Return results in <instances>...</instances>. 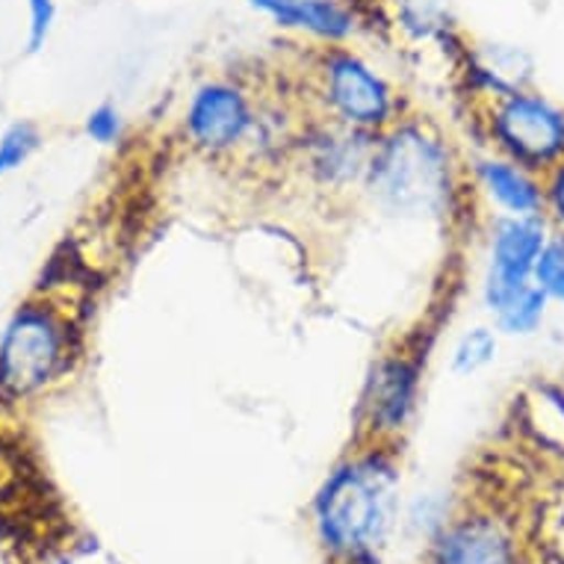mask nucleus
Returning <instances> with one entry per match:
<instances>
[{
	"mask_svg": "<svg viewBox=\"0 0 564 564\" xmlns=\"http://www.w3.org/2000/svg\"><path fill=\"white\" fill-rule=\"evenodd\" d=\"M470 177L464 175L453 145L429 119L408 112L379 133L364 195L381 214L399 219H453Z\"/></svg>",
	"mask_w": 564,
	"mask_h": 564,
	"instance_id": "nucleus-1",
	"label": "nucleus"
},
{
	"mask_svg": "<svg viewBox=\"0 0 564 564\" xmlns=\"http://www.w3.org/2000/svg\"><path fill=\"white\" fill-rule=\"evenodd\" d=\"M397 446L358 444L314 500L319 544L337 564H376L399 509Z\"/></svg>",
	"mask_w": 564,
	"mask_h": 564,
	"instance_id": "nucleus-2",
	"label": "nucleus"
},
{
	"mask_svg": "<svg viewBox=\"0 0 564 564\" xmlns=\"http://www.w3.org/2000/svg\"><path fill=\"white\" fill-rule=\"evenodd\" d=\"M75 355L72 319L47 302H24L0 334V399L39 397L72 370Z\"/></svg>",
	"mask_w": 564,
	"mask_h": 564,
	"instance_id": "nucleus-3",
	"label": "nucleus"
},
{
	"mask_svg": "<svg viewBox=\"0 0 564 564\" xmlns=\"http://www.w3.org/2000/svg\"><path fill=\"white\" fill-rule=\"evenodd\" d=\"M314 101L316 116L370 133H384L411 112L388 77L346 45H325L316 56Z\"/></svg>",
	"mask_w": 564,
	"mask_h": 564,
	"instance_id": "nucleus-4",
	"label": "nucleus"
},
{
	"mask_svg": "<svg viewBox=\"0 0 564 564\" xmlns=\"http://www.w3.org/2000/svg\"><path fill=\"white\" fill-rule=\"evenodd\" d=\"M481 145L544 175L564 158V107L535 89H518L476 107Z\"/></svg>",
	"mask_w": 564,
	"mask_h": 564,
	"instance_id": "nucleus-5",
	"label": "nucleus"
},
{
	"mask_svg": "<svg viewBox=\"0 0 564 564\" xmlns=\"http://www.w3.org/2000/svg\"><path fill=\"white\" fill-rule=\"evenodd\" d=\"M423 364H426V355L408 346H397L372 361L361 399H358V411H355L358 444H399V437L408 432L420 405Z\"/></svg>",
	"mask_w": 564,
	"mask_h": 564,
	"instance_id": "nucleus-6",
	"label": "nucleus"
},
{
	"mask_svg": "<svg viewBox=\"0 0 564 564\" xmlns=\"http://www.w3.org/2000/svg\"><path fill=\"white\" fill-rule=\"evenodd\" d=\"M254 95L228 77H214L195 86L186 101L181 130L186 145L204 158H234L246 149L254 121H258Z\"/></svg>",
	"mask_w": 564,
	"mask_h": 564,
	"instance_id": "nucleus-7",
	"label": "nucleus"
},
{
	"mask_svg": "<svg viewBox=\"0 0 564 564\" xmlns=\"http://www.w3.org/2000/svg\"><path fill=\"white\" fill-rule=\"evenodd\" d=\"M379 133L349 128L340 121L314 116L305 119L293 142V154L307 181L323 193H355L361 189L370 172Z\"/></svg>",
	"mask_w": 564,
	"mask_h": 564,
	"instance_id": "nucleus-8",
	"label": "nucleus"
},
{
	"mask_svg": "<svg viewBox=\"0 0 564 564\" xmlns=\"http://www.w3.org/2000/svg\"><path fill=\"white\" fill-rule=\"evenodd\" d=\"M429 564H523L518 529L494 509L455 514L432 538Z\"/></svg>",
	"mask_w": 564,
	"mask_h": 564,
	"instance_id": "nucleus-9",
	"label": "nucleus"
},
{
	"mask_svg": "<svg viewBox=\"0 0 564 564\" xmlns=\"http://www.w3.org/2000/svg\"><path fill=\"white\" fill-rule=\"evenodd\" d=\"M473 193L497 210V216H541L544 214V175L520 166L497 151L485 149L467 166Z\"/></svg>",
	"mask_w": 564,
	"mask_h": 564,
	"instance_id": "nucleus-10",
	"label": "nucleus"
},
{
	"mask_svg": "<svg viewBox=\"0 0 564 564\" xmlns=\"http://www.w3.org/2000/svg\"><path fill=\"white\" fill-rule=\"evenodd\" d=\"M553 225L541 216H494L488 228L485 278L506 284H529Z\"/></svg>",
	"mask_w": 564,
	"mask_h": 564,
	"instance_id": "nucleus-11",
	"label": "nucleus"
},
{
	"mask_svg": "<svg viewBox=\"0 0 564 564\" xmlns=\"http://www.w3.org/2000/svg\"><path fill=\"white\" fill-rule=\"evenodd\" d=\"M246 3L269 21H275L278 28L305 33L323 45H346L358 30V15L343 0H246Z\"/></svg>",
	"mask_w": 564,
	"mask_h": 564,
	"instance_id": "nucleus-12",
	"label": "nucleus"
},
{
	"mask_svg": "<svg viewBox=\"0 0 564 564\" xmlns=\"http://www.w3.org/2000/svg\"><path fill=\"white\" fill-rule=\"evenodd\" d=\"M518 426L541 453L564 458V381L538 376L520 390Z\"/></svg>",
	"mask_w": 564,
	"mask_h": 564,
	"instance_id": "nucleus-13",
	"label": "nucleus"
},
{
	"mask_svg": "<svg viewBox=\"0 0 564 564\" xmlns=\"http://www.w3.org/2000/svg\"><path fill=\"white\" fill-rule=\"evenodd\" d=\"M546 314H550V299L535 284H529L490 319H494V328L506 337H532L544 328Z\"/></svg>",
	"mask_w": 564,
	"mask_h": 564,
	"instance_id": "nucleus-14",
	"label": "nucleus"
},
{
	"mask_svg": "<svg viewBox=\"0 0 564 564\" xmlns=\"http://www.w3.org/2000/svg\"><path fill=\"white\" fill-rule=\"evenodd\" d=\"M497 351H500V332L488 328V325H476L455 340L453 355H449V370L458 379H470L497 361Z\"/></svg>",
	"mask_w": 564,
	"mask_h": 564,
	"instance_id": "nucleus-15",
	"label": "nucleus"
},
{
	"mask_svg": "<svg viewBox=\"0 0 564 564\" xmlns=\"http://www.w3.org/2000/svg\"><path fill=\"white\" fill-rule=\"evenodd\" d=\"M532 284L550 299V305H564V231L553 228L532 272Z\"/></svg>",
	"mask_w": 564,
	"mask_h": 564,
	"instance_id": "nucleus-16",
	"label": "nucleus"
},
{
	"mask_svg": "<svg viewBox=\"0 0 564 564\" xmlns=\"http://www.w3.org/2000/svg\"><path fill=\"white\" fill-rule=\"evenodd\" d=\"M42 145V133L30 121H15L0 137V177L21 169Z\"/></svg>",
	"mask_w": 564,
	"mask_h": 564,
	"instance_id": "nucleus-17",
	"label": "nucleus"
},
{
	"mask_svg": "<svg viewBox=\"0 0 564 564\" xmlns=\"http://www.w3.org/2000/svg\"><path fill=\"white\" fill-rule=\"evenodd\" d=\"M86 137L98 142V145H116L121 137H124V119H121V110L116 104L104 101L98 104L95 110H89L84 121Z\"/></svg>",
	"mask_w": 564,
	"mask_h": 564,
	"instance_id": "nucleus-18",
	"label": "nucleus"
},
{
	"mask_svg": "<svg viewBox=\"0 0 564 564\" xmlns=\"http://www.w3.org/2000/svg\"><path fill=\"white\" fill-rule=\"evenodd\" d=\"M28 51L39 54L45 47L56 21V0H28Z\"/></svg>",
	"mask_w": 564,
	"mask_h": 564,
	"instance_id": "nucleus-19",
	"label": "nucleus"
},
{
	"mask_svg": "<svg viewBox=\"0 0 564 564\" xmlns=\"http://www.w3.org/2000/svg\"><path fill=\"white\" fill-rule=\"evenodd\" d=\"M544 216L555 231H564V158L544 172Z\"/></svg>",
	"mask_w": 564,
	"mask_h": 564,
	"instance_id": "nucleus-20",
	"label": "nucleus"
},
{
	"mask_svg": "<svg viewBox=\"0 0 564 564\" xmlns=\"http://www.w3.org/2000/svg\"><path fill=\"white\" fill-rule=\"evenodd\" d=\"M550 532H553L555 558H562L564 562V490H562V497L555 500L553 518H550Z\"/></svg>",
	"mask_w": 564,
	"mask_h": 564,
	"instance_id": "nucleus-21",
	"label": "nucleus"
},
{
	"mask_svg": "<svg viewBox=\"0 0 564 564\" xmlns=\"http://www.w3.org/2000/svg\"><path fill=\"white\" fill-rule=\"evenodd\" d=\"M523 564H527V562H523ZM546 564H564V562H562V558H553V562H546Z\"/></svg>",
	"mask_w": 564,
	"mask_h": 564,
	"instance_id": "nucleus-22",
	"label": "nucleus"
}]
</instances>
